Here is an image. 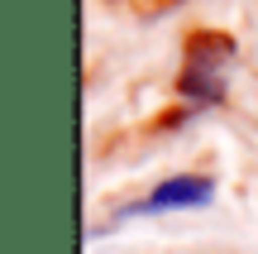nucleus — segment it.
<instances>
[{
	"instance_id": "nucleus-1",
	"label": "nucleus",
	"mask_w": 258,
	"mask_h": 254,
	"mask_svg": "<svg viewBox=\"0 0 258 254\" xmlns=\"http://www.w3.org/2000/svg\"><path fill=\"white\" fill-rule=\"evenodd\" d=\"M234 63V38L220 29H201L186 38V67L177 77V91L191 106H215L225 96V72Z\"/></svg>"
},
{
	"instance_id": "nucleus-2",
	"label": "nucleus",
	"mask_w": 258,
	"mask_h": 254,
	"mask_svg": "<svg viewBox=\"0 0 258 254\" xmlns=\"http://www.w3.org/2000/svg\"><path fill=\"white\" fill-rule=\"evenodd\" d=\"M215 201V178L206 173H177V178L158 182L148 197L129 201L120 216H158V211H191V207H211Z\"/></svg>"
}]
</instances>
